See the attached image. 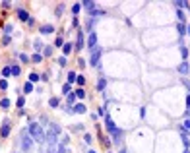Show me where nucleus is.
Returning a JSON list of instances; mask_svg holds the SVG:
<instances>
[{"label":"nucleus","instance_id":"obj_3","mask_svg":"<svg viewBox=\"0 0 190 153\" xmlns=\"http://www.w3.org/2000/svg\"><path fill=\"white\" fill-rule=\"evenodd\" d=\"M19 147H22V151H31L33 149V140H31L29 132H27V128L22 130V134H19Z\"/></svg>","mask_w":190,"mask_h":153},{"label":"nucleus","instance_id":"obj_50","mask_svg":"<svg viewBox=\"0 0 190 153\" xmlns=\"http://www.w3.org/2000/svg\"><path fill=\"white\" fill-rule=\"evenodd\" d=\"M41 81H49V72H45V74H41Z\"/></svg>","mask_w":190,"mask_h":153},{"label":"nucleus","instance_id":"obj_58","mask_svg":"<svg viewBox=\"0 0 190 153\" xmlns=\"http://www.w3.org/2000/svg\"><path fill=\"white\" fill-rule=\"evenodd\" d=\"M186 33H188V37H190V25H188V27H186Z\"/></svg>","mask_w":190,"mask_h":153},{"label":"nucleus","instance_id":"obj_40","mask_svg":"<svg viewBox=\"0 0 190 153\" xmlns=\"http://www.w3.org/2000/svg\"><path fill=\"white\" fill-rule=\"evenodd\" d=\"M180 54H183V58H184V62H186V58H188V49L184 47V45H183V47H180Z\"/></svg>","mask_w":190,"mask_h":153},{"label":"nucleus","instance_id":"obj_52","mask_svg":"<svg viewBox=\"0 0 190 153\" xmlns=\"http://www.w3.org/2000/svg\"><path fill=\"white\" fill-rule=\"evenodd\" d=\"M27 25H29V27L35 25V18H29V19H27Z\"/></svg>","mask_w":190,"mask_h":153},{"label":"nucleus","instance_id":"obj_21","mask_svg":"<svg viewBox=\"0 0 190 153\" xmlns=\"http://www.w3.org/2000/svg\"><path fill=\"white\" fill-rule=\"evenodd\" d=\"M76 101H78V99H76V95H74V93L66 95V105H68V107H70V105L74 107V105H76Z\"/></svg>","mask_w":190,"mask_h":153},{"label":"nucleus","instance_id":"obj_39","mask_svg":"<svg viewBox=\"0 0 190 153\" xmlns=\"http://www.w3.org/2000/svg\"><path fill=\"white\" fill-rule=\"evenodd\" d=\"M55 47H58V49H62V47H64V39H62V37H56Z\"/></svg>","mask_w":190,"mask_h":153},{"label":"nucleus","instance_id":"obj_44","mask_svg":"<svg viewBox=\"0 0 190 153\" xmlns=\"http://www.w3.org/2000/svg\"><path fill=\"white\" fill-rule=\"evenodd\" d=\"M58 64H60V66H66V64H68V58H66V56H60V58H58Z\"/></svg>","mask_w":190,"mask_h":153},{"label":"nucleus","instance_id":"obj_29","mask_svg":"<svg viewBox=\"0 0 190 153\" xmlns=\"http://www.w3.org/2000/svg\"><path fill=\"white\" fill-rule=\"evenodd\" d=\"M31 91H33V84H31V81H25V85H23V93L29 95Z\"/></svg>","mask_w":190,"mask_h":153},{"label":"nucleus","instance_id":"obj_5","mask_svg":"<svg viewBox=\"0 0 190 153\" xmlns=\"http://www.w3.org/2000/svg\"><path fill=\"white\" fill-rule=\"evenodd\" d=\"M10 130H12V122H10V118H2L0 136H2V138H8V136H10Z\"/></svg>","mask_w":190,"mask_h":153},{"label":"nucleus","instance_id":"obj_42","mask_svg":"<svg viewBox=\"0 0 190 153\" xmlns=\"http://www.w3.org/2000/svg\"><path fill=\"white\" fill-rule=\"evenodd\" d=\"M0 89H2V91H6V89H8V80H4V78L0 80Z\"/></svg>","mask_w":190,"mask_h":153},{"label":"nucleus","instance_id":"obj_38","mask_svg":"<svg viewBox=\"0 0 190 153\" xmlns=\"http://www.w3.org/2000/svg\"><path fill=\"white\" fill-rule=\"evenodd\" d=\"M76 84H78V87H84V85H85V78H84V76H82V74H80V76H78V80H76Z\"/></svg>","mask_w":190,"mask_h":153},{"label":"nucleus","instance_id":"obj_48","mask_svg":"<svg viewBox=\"0 0 190 153\" xmlns=\"http://www.w3.org/2000/svg\"><path fill=\"white\" fill-rule=\"evenodd\" d=\"M41 124H43V126H49L51 122H49V118H47V116H41Z\"/></svg>","mask_w":190,"mask_h":153},{"label":"nucleus","instance_id":"obj_4","mask_svg":"<svg viewBox=\"0 0 190 153\" xmlns=\"http://www.w3.org/2000/svg\"><path fill=\"white\" fill-rule=\"evenodd\" d=\"M101 54H103V49L101 47H95L91 51V56H89V66H93V68H99V64H101Z\"/></svg>","mask_w":190,"mask_h":153},{"label":"nucleus","instance_id":"obj_10","mask_svg":"<svg viewBox=\"0 0 190 153\" xmlns=\"http://www.w3.org/2000/svg\"><path fill=\"white\" fill-rule=\"evenodd\" d=\"M39 33L41 35H49V33H55V25H51V23H45V25L39 27Z\"/></svg>","mask_w":190,"mask_h":153},{"label":"nucleus","instance_id":"obj_18","mask_svg":"<svg viewBox=\"0 0 190 153\" xmlns=\"http://www.w3.org/2000/svg\"><path fill=\"white\" fill-rule=\"evenodd\" d=\"M58 105H60V99L58 97H51V99H49V107H51V109H58Z\"/></svg>","mask_w":190,"mask_h":153},{"label":"nucleus","instance_id":"obj_16","mask_svg":"<svg viewBox=\"0 0 190 153\" xmlns=\"http://www.w3.org/2000/svg\"><path fill=\"white\" fill-rule=\"evenodd\" d=\"M72 51H74V45H72V43H64V47H62V56H68Z\"/></svg>","mask_w":190,"mask_h":153},{"label":"nucleus","instance_id":"obj_41","mask_svg":"<svg viewBox=\"0 0 190 153\" xmlns=\"http://www.w3.org/2000/svg\"><path fill=\"white\" fill-rule=\"evenodd\" d=\"M10 43H12V37H10V35H4V37H2V45H4V47H8Z\"/></svg>","mask_w":190,"mask_h":153},{"label":"nucleus","instance_id":"obj_19","mask_svg":"<svg viewBox=\"0 0 190 153\" xmlns=\"http://www.w3.org/2000/svg\"><path fill=\"white\" fill-rule=\"evenodd\" d=\"M175 27H177V31L180 33V39H183V37L186 35V25H184V23H180V22H179V23H177Z\"/></svg>","mask_w":190,"mask_h":153},{"label":"nucleus","instance_id":"obj_55","mask_svg":"<svg viewBox=\"0 0 190 153\" xmlns=\"http://www.w3.org/2000/svg\"><path fill=\"white\" fill-rule=\"evenodd\" d=\"M78 25H80V23H78V18H74L72 19V27H78Z\"/></svg>","mask_w":190,"mask_h":153},{"label":"nucleus","instance_id":"obj_17","mask_svg":"<svg viewBox=\"0 0 190 153\" xmlns=\"http://www.w3.org/2000/svg\"><path fill=\"white\" fill-rule=\"evenodd\" d=\"M10 105H12V101H10L8 97H2V99H0V109L6 110V109H10Z\"/></svg>","mask_w":190,"mask_h":153},{"label":"nucleus","instance_id":"obj_9","mask_svg":"<svg viewBox=\"0 0 190 153\" xmlns=\"http://www.w3.org/2000/svg\"><path fill=\"white\" fill-rule=\"evenodd\" d=\"M85 47V39H84V33L82 31H78V39H76V45H74V49H76L78 52L82 51V49Z\"/></svg>","mask_w":190,"mask_h":153},{"label":"nucleus","instance_id":"obj_60","mask_svg":"<svg viewBox=\"0 0 190 153\" xmlns=\"http://www.w3.org/2000/svg\"><path fill=\"white\" fill-rule=\"evenodd\" d=\"M118 153H128V151H126V149H120V151H118Z\"/></svg>","mask_w":190,"mask_h":153},{"label":"nucleus","instance_id":"obj_27","mask_svg":"<svg viewBox=\"0 0 190 153\" xmlns=\"http://www.w3.org/2000/svg\"><path fill=\"white\" fill-rule=\"evenodd\" d=\"M52 52H55V47H45L43 49V56H49V58H51Z\"/></svg>","mask_w":190,"mask_h":153},{"label":"nucleus","instance_id":"obj_63","mask_svg":"<svg viewBox=\"0 0 190 153\" xmlns=\"http://www.w3.org/2000/svg\"><path fill=\"white\" fill-rule=\"evenodd\" d=\"M109 153H111V151H109Z\"/></svg>","mask_w":190,"mask_h":153},{"label":"nucleus","instance_id":"obj_57","mask_svg":"<svg viewBox=\"0 0 190 153\" xmlns=\"http://www.w3.org/2000/svg\"><path fill=\"white\" fill-rule=\"evenodd\" d=\"M186 109H190V93L186 95Z\"/></svg>","mask_w":190,"mask_h":153},{"label":"nucleus","instance_id":"obj_56","mask_svg":"<svg viewBox=\"0 0 190 153\" xmlns=\"http://www.w3.org/2000/svg\"><path fill=\"white\" fill-rule=\"evenodd\" d=\"M78 64H80L82 68H84V66H85V60H84V58H78Z\"/></svg>","mask_w":190,"mask_h":153},{"label":"nucleus","instance_id":"obj_24","mask_svg":"<svg viewBox=\"0 0 190 153\" xmlns=\"http://www.w3.org/2000/svg\"><path fill=\"white\" fill-rule=\"evenodd\" d=\"M31 62H33V64H41V62H43V54H39V52H35V54L31 56Z\"/></svg>","mask_w":190,"mask_h":153},{"label":"nucleus","instance_id":"obj_47","mask_svg":"<svg viewBox=\"0 0 190 153\" xmlns=\"http://www.w3.org/2000/svg\"><path fill=\"white\" fill-rule=\"evenodd\" d=\"M183 84H184V87L188 89V93H190V80H186V78H183Z\"/></svg>","mask_w":190,"mask_h":153},{"label":"nucleus","instance_id":"obj_26","mask_svg":"<svg viewBox=\"0 0 190 153\" xmlns=\"http://www.w3.org/2000/svg\"><path fill=\"white\" fill-rule=\"evenodd\" d=\"M76 80H78V74H76V72H68V81H66V84H70V85H72Z\"/></svg>","mask_w":190,"mask_h":153},{"label":"nucleus","instance_id":"obj_23","mask_svg":"<svg viewBox=\"0 0 190 153\" xmlns=\"http://www.w3.org/2000/svg\"><path fill=\"white\" fill-rule=\"evenodd\" d=\"M19 74H22V66H19V64H14V66H12V76L19 78Z\"/></svg>","mask_w":190,"mask_h":153},{"label":"nucleus","instance_id":"obj_20","mask_svg":"<svg viewBox=\"0 0 190 153\" xmlns=\"http://www.w3.org/2000/svg\"><path fill=\"white\" fill-rule=\"evenodd\" d=\"M0 74H2V78H4V80H8V78L12 76V66H4Z\"/></svg>","mask_w":190,"mask_h":153},{"label":"nucleus","instance_id":"obj_7","mask_svg":"<svg viewBox=\"0 0 190 153\" xmlns=\"http://www.w3.org/2000/svg\"><path fill=\"white\" fill-rule=\"evenodd\" d=\"M16 16H18V19H19V22H25V23H27V19L31 18V16H29V12H27L25 8H18V10H16Z\"/></svg>","mask_w":190,"mask_h":153},{"label":"nucleus","instance_id":"obj_31","mask_svg":"<svg viewBox=\"0 0 190 153\" xmlns=\"http://www.w3.org/2000/svg\"><path fill=\"white\" fill-rule=\"evenodd\" d=\"M16 105H18V109L22 110V109H23V105H25V97H23V95H19L18 101H16Z\"/></svg>","mask_w":190,"mask_h":153},{"label":"nucleus","instance_id":"obj_2","mask_svg":"<svg viewBox=\"0 0 190 153\" xmlns=\"http://www.w3.org/2000/svg\"><path fill=\"white\" fill-rule=\"evenodd\" d=\"M27 132H29L33 142H37V143H43L45 142V130H43V126H41L39 122H29Z\"/></svg>","mask_w":190,"mask_h":153},{"label":"nucleus","instance_id":"obj_22","mask_svg":"<svg viewBox=\"0 0 190 153\" xmlns=\"http://www.w3.org/2000/svg\"><path fill=\"white\" fill-rule=\"evenodd\" d=\"M18 58H19V62H22V64H27V62H31V56H27L25 52H19Z\"/></svg>","mask_w":190,"mask_h":153},{"label":"nucleus","instance_id":"obj_46","mask_svg":"<svg viewBox=\"0 0 190 153\" xmlns=\"http://www.w3.org/2000/svg\"><path fill=\"white\" fill-rule=\"evenodd\" d=\"M84 140H85V143H91V142H93V136H91V134H85Z\"/></svg>","mask_w":190,"mask_h":153},{"label":"nucleus","instance_id":"obj_35","mask_svg":"<svg viewBox=\"0 0 190 153\" xmlns=\"http://www.w3.org/2000/svg\"><path fill=\"white\" fill-rule=\"evenodd\" d=\"M70 93H72V85H70V84H64V85H62V95H70Z\"/></svg>","mask_w":190,"mask_h":153},{"label":"nucleus","instance_id":"obj_61","mask_svg":"<svg viewBox=\"0 0 190 153\" xmlns=\"http://www.w3.org/2000/svg\"><path fill=\"white\" fill-rule=\"evenodd\" d=\"M184 153H190V149H184Z\"/></svg>","mask_w":190,"mask_h":153},{"label":"nucleus","instance_id":"obj_36","mask_svg":"<svg viewBox=\"0 0 190 153\" xmlns=\"http://www.w3.org/2000/svg\"><path fill=\"white\" fill-rule=\"evenodd\" d=\"M33 47H35L37 51H41V49H45V47H43V41H41V39H35V41H33Z\"/></svg>","mask_w":190,"mask_h":153},{"label":"nucleus","instance_id":"obj_1","mask_svg":"<svg viewBox=\"0 0 190 153\" xmlns=\"http://www.w3.org/2000/svg\"><path fill=\"white\" fill-rule=\"evenodd\" d=\"M60 126L55 122H51L47 126V130H45V143L47 146H56V142H58V136H60Z\"/></svg>","mask_w":190,"mask_h":153},{"label":"nucleus","instance_id":"obj_28","mask_svg":"<svg viewBox=\"0 0 190 153\" xmlns=\"http://www.w3.org/2000/svg\"><path fill=\"white\" fill-rule=\"evenodd\" d=\"M39 80H41V76H39V74H37V72H31V74H29V80H27V81L35 84V81H39Z\"/></svg>","mask_w":190,"mask_h":153},{"label":"nucleus","instance_id":"obj_15","mask_svg":"<svg viewBox=\"0 0 190 153\" xmlns=\"http://www.w3.org/2000/svg\"><path fill=\"white\" fill-rule=\"evenodd\" d=\"M95 22H97V19H95V18H88V22H85V29H88L89 33H93V27H95Z\"/></svg>","mask_w":190,"mask_h":153},{"label":"nucleus","instance_id":"obj_14","mask_svg":"<svg viewBox=\"0 0 190 153\" xmlns=\"http://www.w3.org/2000/svg\"><path fill=\"white\" fill-rule=\"evenodd\" d=\"M95 87H97V91H101V93H103V91H105V87H107V80L101 76V78L97 80V85H95Z\"/></svg>","mask_w":190,"mask_h":153},{"label":"nucleus","instance_id":"obj_25","mask_svg":"<svg viewBox=\"0 0 190 153\" xmlns=\"http://www.w3.org/2000/svg\"><path fill=\"white\" fill-rule=\"evenodd\" d=\"M74 95H76V99H84L85 97V89L84 87H78L76 91H74Z\"/></svg>","mask_w":190,"mask_h":153},{"label":"nucleus","instance_id":"obj_6","mask_svg":"<svg viewBox=\"0 0 190 153\" xmlns=\"http://www.w3.org/2000/svg\"><path fill=\"white\" fill-rule=\"evenodd\" d=\"M105 128L109 130V134H111V136L117 134V132H120L117 126H114V122H113V118H111V114H105Z\"/></svg>","mask_w":190,"mask_h":153},{"label":"nucleus","instance_id":"obj_45","mask_svg":"<svg viewBox=\"0 0 190 153\" xmlns=\"http://www.w3.org/2000/svg\"><path fill=\"white\" fill-rule=\"evenodd\" d=\"M101 142H103V143H105V146H107V147H109V146H111V140H109V138H107V136H101Z\"/></svg>","mask_w":190,"mask_h":153},{"label":"nucleus","instance_id":"obj_13","mask_svg":"<svg viewBox=\"0 0 190 153\" xmlns=\"http://www.w3.org/2000/svg\"><path fill=\"white\" fill-rule=\"evenodd\" d=\"M88 14H89V18H99V16H105L107 12H105V10H101V8H97V6H95L93 10H89V12H88Z\"/></svg>","mask_w":190,"mask_h":153},{"label":"nucleus","instance_id":"obj_43","mask_svg":"<svg viewBox=\"0 0 190 153\" xmlns=\"http://www.w3.org/2000/svg\"><path fill=\"white\" fill-rule=\"evenodd\" d=\"M62 10H64V6L60 4V6L56 8V12H55V16H56V18H60V16H62Z\"/></svg>","mask_w":190,"mask_h":153},{"label":"nucleus","instance_id":"obj_30","mask_svg":"<svg viewBox=\"0 0 190 153\" xmlns=\"http://www.w3.org/2000/svg\"><path fill=\"white\" fill-rule=\"evenodd\" d=\"M177 18H179V22H180V23L186 22V14H184L183 10H177Z\"/></svg>","mask_w":190,"mask_h":153},{"label":"nucleus","instance_id":"obj_33","mask_svg":"<svg viewBox=\"0 0 190 153\" xmlns=\"http://www.w3.org/2000/svg\"><path fill=\"white\" fill-rule=\"evenodd\" d=\"M82 8H88V10H93V8H95V2H91V0H85V2H82Z\"/></svg>","mask_w":190,"mask_h":153},{"label":"nucleus","instance_id":"obj_11","mask_svg":"<svg viewBox=\"0 0 190 153\" xmlns=\"http://www.w3.org/2000/svg\"><path fill=\"white\" fill-rule=\"evenodd\" d=\"M179 74H183V76H188V74H190V64H188V60H186V62H180V64H179Z\"/></svg>","mask_w":190,"mask_h":153},{"label":"nucleus","instance_id":"obj_37","mask_svg":"<svg viewBox=\"0 0 190 153\" xmlns=\"http://www.w3.org/2000/svg\"><path fill=\"white\" fill-rule=\"evenodd\" d=\"M12 31H14V25H12V23H6V25H4V35H10Z\"/></svg>","mask_w":190,"mask_h":153},{"label":"nucleus","instance_id":"obj_59","mask_svg":"<svg viewBox=\"0 0 190 153\" xmlns=\"http://www.w3.org/2000/svg\"><path fill=\"white\" fill-rule=\"evenodd\" d=\"M88 153H97V151H95V149H89V151H88Z\"/></svg>","mask_w":190,"mask_h":153},{"label":"nucleus","instance_id":"obj_53","mask_svg":"<svg viewBox=\"0 0 190 153\" xmlns=\"http://www.w3.org/2000/svg\"><path fill=\"white\" fill-rule=\"evenodd\" d=\"M140 116H142V118L146 116V107H142V109H140Z\"/></svg>","mask_w":190,"mask_h":153},{"label":"nucleus","instance_id":"obj_62","mask_svg":"<svg viewBox=\"0 0 190 153\" xmlns=\"http://www.w3.org/2000/svg\"><path fill=\"white\" fill-rule=\"evenodd\" d=\"M0 80H2V74H0Z\"/></svg>","mask_w":190,"mask_h":153},{"label":"nucleus","instance_id":"obj_32","mask_svg":"<svg viewBox=\"0 0 190 153\" xmlns=\"http://www.w3.org/2000/svg\"><path fill=\"white\" fill-rule=\"evenodd\" d=\"M82 12V4H74L72 6V14H74V18H78V14Z\"/></svg>","mask_w":190,"mask_h":153},{"label":"nucleus","instance_id":"obj_12","mask_svg":"<svg viewBox=\"0 0 190 153\" xmlns=\"http://www.w3.org/2000/svg\"><path fill=\"white\" fill-rule=\"evenodd\" d=\"M72 109H74V113H76V114H84V113H88V107H85L84 103H76Z\"/></svg>","mask_w":190,"mask_h":153},{"label":"nucleus","instance_id":"obj_51","mask_svg":"<svg viewBox=\"0 0 190 153\" xmlns=\"http://www.w3.org/2000/svg\"><path fill=\"white\" fill-rule=\"evenodd\" d=\"M2 8H4V10H10V8H12V2H2Z\"/></svg>","mask_w":190,"mask_h":153},{"label":"nucleus","instance_id":"obj_54","mask_svg":"<svg viewBox=\"0 0 190 153\" xmlns=\"http://www.w3.org/2000/svg\"><path fill=\"white\" fill-rule=\"evenodd\" d=\"M64 110H66V113H68V114H74V109H72V107H66Z\"/></svg>","mask_w":190,"mask_h":153},{"label":"nucleus","instance_id":"obj_49","mask_svg":"<svg viewBox=\"0 0 190 153\" xmlns=\"http://www.w3.org/2000/svg\"><path fill=\"white\" fill-rule=\"evenodd\" d=\"M183 126H184V130H188V132H190V118H186V120H184Z\"/></svg>","mask_w":190,"mask_h":153},{"label":"nucleus","instance_id":"obj_8","mask_svg":"<svg viewBox=\"0 0 190 153\" xmlns=\"http://www.w3.org/2000/svg\"><path fill=\"white\" fill-rule=\"evenodd\" d=\"M85 47L89 49V51H93L95 47H97V33H89V37H88V43H85Z\"/></svg>","mask_w":190,"mask_h":153},{"label":"nucleus","instance_id":"obj_34","mask_svg":"<svg viewBox=\"0 0 190 153\" xmlns=\"http://www.w3.org/2000/svg\"><path fill=\"white\" fill-rule=\"evenodd\" d=\"M56 153H68V149H66V143L60 142L58 146H56Z\"/></svg>","mask_w":190,"mask_h":153}]
</instances>
